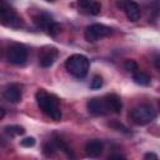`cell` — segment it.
I'll return each instance as SVG.
<instances>
[{
  "mask_svg": "<svg viewBox=\"0 0 160 160\" xmlns=\"http://www.w3.org/2000/svg\"><path fill=\"white\" fill-rule=\"evenodd\" d=\"M34 22H35V25H36L38 28L44 29V30L48 31V29H49L55 21H54V19H52V16H51L50 14H48V12H39V14H36V15L34 16Z\"/></svg>",
  "mask_w": 160,
  "mask_h": 160,
  "instance_id": "8fae6325",
  "label": "cell"
},
{
  "mask_svg": "<svg viewBox=\"0 0 160 160\" xmlns=\"http://www.w3.org/2000/svg\"><path fill=\"white\" fill-rule=\"evenodd\" d=\"M86 106H88L89 112L92 114V115H96V116H99V115H106V114L110 112V110H109V108H108L104 98H92L91 100L88 101Z\"/></svg>",
  "mask_w": 160,
  "mask_h": 160,
  "instance_id": "ba28073f",
  "label": "cell"
},
{
  "mask_svg": "<svg viewBox=\"0 0 160 160\" xmlns=\"http://www.w3.org/2000/svg\"><path fill=\"white\" fill-rule=\"evenodd\" d=\"M132 80H134L138 85L148 86V85L150 84V80H151V79H150V76H149L146 72L138 70L136 72H134V75H132Z\"/></svg>",
  "mask_w": 160,
  "mask_h": 160,
  "instance_id": "9a60e30c",
  "label": "cell"
},
{
  "mask_svg": "<svg viewBox=\"0 0 160 160\" xmlns=\"http://www.w3.org/2000/svg\"><path fill=\"white\" fill-rule=\"evenodd\" d=\"M104 100L110 110V112H121V109H122V102H121V99L116 95V94H108L104 96Z\"/></svg>",
  "mask_w": 160,
  "mask_h": 160,
  "instance_id": "7c38bea8",
  "label": "cell"
},
{
  "mask_svg": "<svg viewBox=\"0 0 160 160\" xmlns=\"http://www.w3.org/2000/svg\"><path fill=\"white\" fill-rule=\"evenodd\" d=\"M111 34V29L106 25H102V24H92V25H89L86 29H85V32H84V36L88 41H98L102 38H106Z\"/></svg>",
  "mask_w": 160,
  "mask_h": 160,
  "instance_id": "5b68a950",
  "label": "cell"
},
{
  "mask_svg": "<svg viewBox=\"0 0 160 160\" xmlns=\"http://www.w3.org/2000/svg\"><path fill=\"white\" fill-rule=\"evenodd\" d=\"M4 98L10 102H19L21 100V90L18 85H9L4 90Z\"/></svg>",
  "mask_w": 160,
  "mask_h": 160,
  "instance_id": "4fadbf2b",
  "label": "cell"
},
{
  "mask_svg": "<svg viewBox=\"0 0 160 160\" xmlns=\"http://www.w3.org/2000/svg\"><path fill=\"white\" fill-rule=\"evenodd\" d=\"M59 55V51L54 46H45L40 50V54H39V62L42 68H49L51 66L56 58Z\"/></svg>",
  "mask_w": 160,
  "mask_h": 160,
  "instance_id": "52a82bcc",
  "label": "cell"
},
{
  "mask_svg": "<svg viewBox=\"0 0 160 160\" xmlns=\"http://www.w3.org/2000/svg\"><path fill=\"white\" fill-rule=\"evenodd\" d=\"M144 160H159V158H158V155H156L155 152L150 151V152H146V154H145Z\"/></svg>",
  "mask_w": 160,
  "mask_h": 160,
  "instance_id": "603a6c76",
  "label": "cell"
},
{
  "mask_svg": "<svg viewBox=\"0 0 160 160\" xmlns=\"http://www.w3.org/2000/svg\"><path fill=\"white\" fill-rule=\"evenodd\" d=\"M101 86H102V78L100 75H95L90 82V88L96 90V89H100Z\"/></svg>",
  "mask_w": 160,
  "mask_h": 160,
  "instance_id": "d6986e66",
  "label": "cell"
},
{
  "mask_svg": "<svg viewBox=\"0 0 160 160\" xmlns=\"http://www.w3.org/2000/svg\"><path fill=\"white\" fill-rule=\"evenodd\" d=\"M4 6H5V4H4V2H1V1H0V11H1V10H2V8H4Z\"/></svg>",
  "mask_w": 160,
  "mask_h": 160,
  "instance_id": "4316f807",
  "label": "cell"
},
{
  "mask_svg": "<svg viewBox=\"0 0 160 160\" xmlns=\"http://www.w3.org/2000/svg\"><path fill=\"white\" fill-rule=\"evenodd\" d=\"M89 59L81 54H74L70 58H68L65 62L66 70L76 79H84L88 75L89 71Z\"/></svg>",
  "mask_w": 160,
  "mask_h": 160,
  "instance_id": "7a4b0ae2",
  "label": "cell"
},
{
  "mask_svg": "<svg viewBox=\"0 0 160 160\" xmlns=\"http://www.w3.org/2000/svg\"><path fill=\"white\" fill-rule=\"evenodd\" d=\"M79 5H80V8L84 9V11L86 14H90V15H98V14H100V10H101V4L98 1L81 0V1H79Z\"/></svg>",
  "mask_w": 160,
  "mask_h": 160,
  "instance_id": "5bb4252c",
  "label": "cell"
},
{
  "mask_svg": "<svg viewBox=\"0 0 160 160\" xmlns=\"http://www.w3.org/2000/svg\"><path fill=\"white\" fill-rule=\"evenodd\" d=\"M4 116H5V110H4L2 108H0V120H1Z\"/></svg>",
  "mask_w": 160,
  "mask_h": 160,
  "instance_id": "d4e9b609",
  "label": "cell"
},
{
  "mask_svg": "<svg viewBox=\"0 0 160 160\" xmlns=\"http://www.w3.org/2000/svg\"><path fill=\"white\" fill-rule=\"evenodd\" d=\"M0 24L12 29H19L24 25L22 19L16 14V11L6 5L0 11Z\"/></svg>",
  "mask_w": 160,
  "mask_h": 160,
  "instance_id": "277c9868",
  "label": "cell"
},
{
  "mask_svg": "<svg viewBox=\"0 0 160 160\" xmlns=\"http://www.w3.org/2000/svg\"><path fill=\"white\" fill-rule=\"evenodd\" d=\"M122 9L126 14V18L130 21H138L141 16V10L140 6L135 1H125L122 4Z\"/></svg>",
  "mask_w": 160,
  "mask_h": 160,
  "instance_id": "9c48e42d",
  "label": "cell"
},
{
  "mask_svg": "<svg viewBox=\"0 0 160 160\" xmlns=\"http://www.w3.org/2000/svg\"><path fill=\"white\" fill-rule=\"evenodd\" d=\"M130 116H131V120L136 125H146L156 118V111L151 105L141 104V105L135 106L131 110Z\"/></svg>",
  "mask_w": 160,
  "mask_h": 160,
  "instance_id": "3957f363",
  "label": "cell"
},
{
  "mask_svg": "<svg viewBox=\"0 0 160 160\" xmlns=\"http://www.w3.org/2000/svg\"><path fill=\"white\" fill-rule=\"evenodd\" d=\"M60 31H61V26H60L58 22H54V24L48 29V32H49L51 36H56Z\"/></svg>",
  "mask_w": 160,
  "mask_h": 160,
  "instance_id": "ffe728a7",
  "label": "cell"
},
{
  "mask_svg": "<svg viewBox=\"0 0 160 160\" xmlns=\"http://www.w3.org/2000/svg\"><path fill=\"white\" fill-rule=\"evenodd\" d=\"M21 145L25 146V148H31L35 145V139L32 136H29V138H25L21 140Z\"/></svg>",
  "mask_w": 160,
  "mask_h": 160,
  "instance_id": "44dd1931",
  "label": "cell"
},
{
  "mask_svg": "<svg viewBox=\"0 0 160 160\" xmlns=\"http://www.w3.org/2000/svg\"><path fill=\"white\" fill-rule=\"evenodd\" d=\"M5 132L11 136H18V135H22L25 132V129L20 125H9L5 128Z\"/></svg>",
  "mask_w": 160,
  "mask_h": 160,
  "instance_id": "2e32d148",
  "label": "cell"
},
{
  "mask_svg": "<svg viewBox=\"0 0 160 160\" xmlns=\"http://www.w3.org/2000/svg\"><path fill=\"white\" fill-rule=\"evenodd\" d=\"M54 149H55V146H54V144L49 141V142H46V144L44 145V154L49 156V155H51V154H52V151H54Z\"/></svg>",
  "mask_w": 160,
  "mask_h": 160,
  "instance_id": "7402d4cb",
  "label": "cell"
},
{
  "mask_svg": "<svg viewBox=\"0 0 160 160\" xmlns=\"http://www.w3.org/2000/svg\"><path fill=\"white\" fill-rule=\"evenodd\" d=\"M102 149H104V145L98 139L90 140L85 145V152H86V155L89 158H99L101 155V152H102Z\"/></svg>",
  "mask_w": 160,
  "mask_h": 160,
  "instance_id": "30bf717a",
  "label": "cell"
},
{
  "mask_svg": "<svg viewBox=\"0 0 160 160\" xmlns=\"http://www.w3.org/2000/svg\"><path fill=\"white\" fill-rule=\"evenodd\" d=\"M124 68L128 70V71H130V72H136L138 70H139V66H138V62L135 61V60H131V59H129V60H126L125 61V64H124Z\"/></svg>",
  "mask_w": 160,
  "mask_h": 160,
  "instance_id": "e0dca14e",
  "label": "cell"
},
{
  "mask_svg": "<svg viewBox=\"0 0 160 160\" xmlns=\"http://www.w3.org/2000/svg\"><path fill=\"white\" fill-rule=\"evenodd\" d=\"M108 160H126V158H124L122 155H119V154H114V155L109 156Z\"/></svg>",
  "mask_w": 160,
  "mask_h": 160,
  "instance_id": "cb8c5ba5",
  "label": "cell"
},
{
  "mask_svg": "<svg viewBox=\"0 0 160 160\" xmlns=\"http://www.w3.org/2000/svg\"><path fill=\"white\" fill-rule=\"evenodd\" d=\"M155 68H156L158 70L160 69V66H159V58H158V56L155 58Z\"/></svg>",
  "mask_w": 160,
  "mask_h": 160,
  "instance_id": "484cf974",
  "label": "cell"
},
{
  "mask_svg": "<svg viewBox=\"0 0 160 160\" xmlns=\"http://www.w3.org/2000/svg\"><path fill=\"white\" fill-rule=\"evenodd\" d=\"M28 59V50L20 44H14L8 50V60L14 65H21Z\"/></svg>",
  "mask_w": 160,
  "mask_h": 160,
  "instance_id": "8992f818",
  "label": "cell"
},
{
  "mask_svg": "<svg viewBox=\"0 0 160 160\" xmlns=\"http://www.w3.org/2000/svg\"><path fill=\"white\" fill-rule=\"evenodd\" d=\"M38 106L42 110V112H45L48 116H50L52 120L59 121L62 116L60 106H59V100L55 95L49 94L44 90H39L35 95Z\"/></svg>",
  "mask_w": 160,
  "mask_h": 160,
  "instance_id": "6da1fadb",
  "label": "cell"
},
{
  "mask_svg": "<svg viewBox=\"0 0 160 160\" xmlns=\"http://www.w3.org/2000/svg\"><path fill=\"white\" fill-rule=\"evenodd\" d=\"M109 126L110 128H112V129H115V130H118V131H122V132H129V129L124 125V124H121V122H119L118 120H114V121H111V122H109Z\"/></svg>",
  "mask_w": 160,
  "mask_h": 160,
  "instance_id": "ac0fdd59",
  "label": "cell"
}]
</instances>
